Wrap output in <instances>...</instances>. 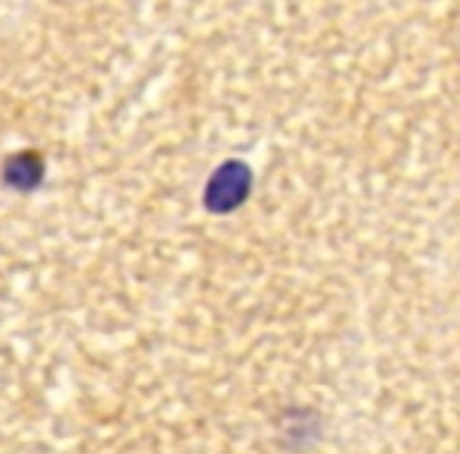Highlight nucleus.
<instances>
[{
    "instance_id": "nucleus-1",
    "label": "nucleus",
    "mask_w": 460,
    "mask_h": 454,
    "mask_svg": "<svg viewBox=\"0 0 460 454\" xmlns=\"http://www.w3.org/2000/svg\"><path fill=\"white\" fill-rule=\"evenodd\" d=\"M250 192V171L237 161H227L224 167H217V174L211 177L208 183V209L215 211H227L234 209L237 202H243V196Z\"/></svg>"
},
{
    "instance_id": "nucleus-2",
    "label": "nucleus",
    "mask_w": 460,
    "mask_h": 454,
    "mask_svg": "<svg viewBox=\"0 0 460 454\" xmlns=\"http://www.w3.org/2000/svg\"><path fill=\"white\" fill-rule=\"evenodd\" d=\"M4 177L16 190H32L41 180V158L35 152H16L4 161Z\"/></svg>"
}]
</instances>
